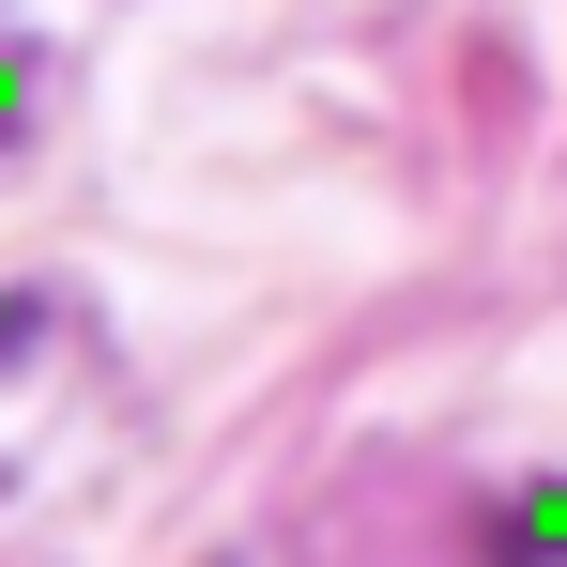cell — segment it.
Wrapping results in <instances>:
<instances>
[{
  "instance_id": "1",
  "label": "cell",
  "mask_w": 567,
  "mask_h": 567,
  "mask_svg": "<svg viewBox=\"0 0 567 567\" xmlns=\"http://www.w3.org/2000/svg\"><path fill=\"white\" fill-rule=\"evenodd\" d=\"M506 567H567V491H522L506 506Z\"/></svg>"
},
{
  "instance_id": "2",
  "label": "cell",
  "mask_w": 567,
  "mask_h": 567,
  "mask_svg": "<svg viewBox=\"0 0 567 567\" xmlns=\"http://www.w3.org/2000/svg\"><path fill=\"white\" fill-rule=\"evenodd\" d=\"M16 353H47V291H0V369Z\"/></svg>"
}]
</instances>
